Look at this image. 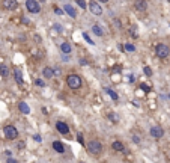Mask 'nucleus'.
Here are the masks:
<instances>
[{
    "instance_id": "nucleus-1",
    "label": "nucleus",
    "mask_w": 170,
    "mask_h": 163,
    "mask_svg": "<svg viewBox=\"0 0 170 163\" xmlns=\"http://www.w3.org/2000/svg\"><path fill=\"white\" fill-rule=\"evenodd\" d=\"M66 85L69 89H80L81 85H83V80H81V76H78L75 73H71L66 76Z\"/></svg>"
},
{
    "instance_id": "nucleus-2",
    "label": "nucleus",
    "mask_w": 170,
    "mask_h": 163,
    "mask_svg": "<svg viewBox=\"0 0 170 163\" xmlns=\"http://www.w3.org/2000/svg\"><path fill=\"white\" fill-rule=\"evenodd\" d=\"M86 148H87V153L92 154V155H101L102 151H104V147H102V144H101L98 139L89 140L87 145H86Z\"/></svg>"
},
{
    "instance_id": "nucleus-3",
    "label": "nucleus",
    "mask_w": 170,
    "mask_h": 163,
    "mask_svg": "<svg viewBox=\"0 0 170 163\" xmlns=\"http://www.w3.org/2000/svg\"><path fill=\"white\" fill-rule=\"evenodd\" d=\"M3 134H5V138L8 139V140H17L18 136H20L17 127L12 125V124H8V125L3 127Z\"/></svg>"
},
{
    "instance_id": "nucleus-4",
    "label": "nucleus",
    "mask_w": 170,
    "mask_h": 163,
    "mask_svg": "<svg viewBox=\"0 0 170 163\" xmlns=\"http://www.w3.org/2000/svg\"><path fill=\"white\" fill-rule=\"evenodd\" d=\"M155 54H156V58H160V59H167L170 56V47L167 44H156L155 45Z\"/></svg>"
},
{
    "instance_id": "nucleus-5",
    "label": "nucleus",
    "mask_w": 170,
    "mask_h": 163,
    "mask_svg": "<svg viewBox=\"0 0 170 163\" xmlns=\"http://www.w3.org/2000/svg\"><path fill=\"white\" fill-rule=\"evenodd\" d=\"M26 9L30 14H39L42 11V6L38 0H26Z\"/></svg>"
},
{
    "instance_id": "nucleus-6",
    "label": "nucleus",
    "mask_w": 170,
    "mask_h": 163,
    "mask_svg": "<svg viewBox=\"0 0 170 163\" xmlns=\"http://www.w3.org/2000/svg\"><path fill=\"white\" fill-rule=\"evenodd\" d=\"M87 8H89V11L93 14V15H96V17H100V15H102V6L96 2V0H90V2H87Z\"/></svg>"
},
{
    "instance_id": "nucleus-7",
    "label": "nucleus",
    "mask_w": 170,
    "mask_h": 163,
    "mask_svg": "<svg viewBox=\"0 0 170 163\" xmlns=\"http://www.w3.org/2000/svg\"><path fill=\"white\" fill-rule=\"evenodd\" d=\"M149 133H151V136L154 139H161L163 136H164V128H163L161 125H152L151 127V130H149Z\"/></svg>"
},
{
    "instance_id": "nucleus-8",
    "label": "nucleus",
    "mask_w": 170,
    "mask_h": 163,
    "mask_svg": "<svg viewBox=\"0 0 170 163\" xmlns=\"http://www.w3.org/2000/svg\"><path fill=\"white\" fill-rule=\"evenodd\" d=\"M56 130L60 134H69V125L65 121H57L56 122Z\"/></svg>"
},
{
    "instance_id": "nucleus-9",
    "label": "nucleus",
    "mask_w": 170,
    "mask_h": 163,
    "mask_svg": "<svg viewBox=\"0 0 170 163\" xmlns=\"http://www.w3.org/2000/svg\"><path fill=\"white\" fill-rule=\"evenodd\" d=\"M2 5H3V8L6 11H14L18 6V0H3Z\"/></svg>"
},
{
    "instance_id": "nucleus-10",
    "label": "nucleus",
    "mask_w": 170,
    "mask_h": 163,
    "mask_svg": "<svg viewBox=\"0 0 170 163\" xmlns=\"http://www.w3.org/2000/svg\"><path fill=\"white\" fill-rule=\"evenodd\" d=\"M134 8L137 11H140V12H145V11H148V2H146V0H135V2H134Z\"/></svg>"
},
{
    "instance_id": "nucleus-11",
    "label": "nucleus",
    "mask_w": 170,
    "mask_h": 163,
    "mask_svg": "<svg viewBox=\"0 0 170 163\" xmlns=\"http://www.w3.org/2000/svg\"><path fill=\"white\" fill-rule=\"evenodd\" d=\"M18 110H20V113H23V115H30V106L26 103V101H20L18 103Z\"/></svg>"
},
{
    "instance_id": "nucleus-12",
    "label": "nucleus",
    "mask_w": 170,
    "mask_h": 163,
    "mask_svg": "<svg viewBox=\"0 0 170 163\" xmlns=\"http://www.w3.org/2000/svg\"><path fill=\"white\" fill-rule=\"evenodd\" d=\"M59 49H60V53H62V54H71V53H72V45H71L68 41L62 42Z\"/></svg>"
},
{
    "instance_id": "nucleus-13",
    "label": "nucleus",
    "mask_w": 170,
    "mask_h": 163,
    "mask_svg": "<svg viewBox=\"0 0 170 163\" xmlns=\"http://www.w3.org/2000/svg\"><path fill=\"white\" fill-rule=\"evenodd\" d=\"M63 12H66L71 18H77V11L72 5H63Z\"/></svg>"
},
{
    "instance_id": "nucleus-14",
    "label": "nucleus",
    "mask_w": 170,
    "mask_h": 163,
    "mask_svg": "<svg viewBox=\"0 0 170 163\" xmlns=\"http://www.w3.org/2000/svg\"><path fill=\"white\" fill-rule=\"evenodd\" d=\"M42 77H45V79H54L56 76H54V70L51 66H45V68H42Z\"/></svg>"
},
{
    "instance_id": "nucleus-15",
    "label": "nucleus",
    "mask_w": 170,
    "mask_h": 163,
    "mask_svg": "<svg viewBox=\"0 0 170 163\" xmlns=\"http://www.w3.org/2000/svg\"><path fill=\"white\" fill-rule=\"evenodd\" d=\"M112 149L116 151V153H123V151H125V145H123L121 140H114L112 144Z\"/></svg>"
},
{
    "instance_id": "nucleus-16",
    "label": "nucleus",
    "mask_w": 170,
    "mask_h": 163,
    "mask_svg": "<svg viewBox=\"0 0 170 163\" xmlns=\"http://www.w3.org/2000/svg\"><path fill=\"white\" fill-rule=\"evenodd\" d=\"M53 149L56 153H59V154H63L65 153V145L62 144L60 140H54L53 142Z\"/></svg>"
},
{
    "instance_id": "nucleus-17",
    "label": "nucleus",
    "mask_w": 170,
    "mask_h": 163,
    "mask_svg": "<svg viewBox=\"0 0 170 163\" xmlns=\"http://www.w3.org/2000/svg\"><path fill=\"white\" fill-rule=\"evenodd\" d=\"M14 77H15V82L18 85H23V73H21V70L20 68H14Z\"/></svg>"
},
{
    "instance_id": "nucleus-18",
    "label": "nucleus",
    "mask_w": 170,
    "mask_h": 163,
    "mask_svg": "<svg viewBox=\"0 0 170 163\" xmlns=\"http://www.w3.org/2000/svg\"><path fill=\"white\" fill-rule=\"evenodd\" d=\"M92 32L95 33L96 36H100V38L104 36V30L101 29V26H98V24H93V26H92Z\"/></svg>"
},
{
    "instance_id": "nucleus-19",
    "label": "nucleus",
    "mask_w": 170,
    "mask_h": 163,
    "mask_svg": "<svg viewBox=\"0 0 170 163\" xmlns=\"http://www.w3.org/2000/svg\"><path fill=\"white\" fill-rule=\"evenodd\" d=\"M106 92H107V95H108V97L112 98L113 101H117V100H119V95H117L113 89H110V88H106Z\"/></svg>"
},
{
    "instance_id": "nucleus-20",
    "label": "nucleus",
    "mask_w": 170,
    "mask_h": 163,
    "mask_svg": "<svg viewBox=\"0 0 170 163\" xmlns=\"http://www.w3.org/2000/svg\"><path fill=\"white\" fill-rule=\"evenodd\" d=\"M0 76L2 77H8L9 76V68L6 65H0Z\"/></svg>"
},
{
    "instance_id": "nucleus-21",
    "label": "nucleus",
    "mask_w": 170,
    "mask_h": 163,
    "mask_svg": "<svg viewBox=\"0 0 170 163\" xmlns=\"http://www.w3.org/2000/svg\"><path fill=\"white\" fill-rule=\"evenodd\" d=\"M123 49H125V51H128V53H134L135 51V45L131 44V42H127L125 45H123Z\"/></svg>"
},
{
    "instance_id": "nucleus-22",
    "label": "nucleus",
    "mask_w": 170,
    "mask_h": 163,
    "mask_svg": "<svg viewBox=\"0 0 170 163\" xmlns=\"http://www.w3.org/2000/svg\"><path fill=\"white\" fill-rule=\"evenodd\" d=\"M83 38H84V41H86L87 44H90V45H95V41H93L92 38H90V36L87 35L86 32H83Z\"/></svg>"
},
{
    "instance_id": "nucleus-23",
    "label": "nucleus",
    "mask_w": 170,
    "mask_h": 163,
    "mask_svg": "<svg viewBox=\"0 0 170 163\" xmlns=\"http://www.w3.org/2000/svg\"><path fill=\"white\" fill-rule=\"evenodd\" d=\"M107 118H108L110 121H112V122H117V121H119V118H117V115H116L114 112H110Z\"/></svg>"
},
{
    "instance_id": "nucleus-24",
    "label": "nucleus",
    "mask_w": 170,
    "mask_h": 163,
    "mask_svg": "<svg viewBox=\"0 0 170 163\" xmlns=\"http://www.w3.org/2000/svg\"><path fill=\"white\" fill-rule=\"evenodd\" d=\"M139 88H140V89H142L143 92H146V94H148L149 91H151V86L146 85V83H140V85H139Z\"/></svg>"
},
{
    "instance_id": "nucleus-25",
    "label": "nucleus",
    "mask_w": 170,
    "mask_h": 163,
    "mask_svg": "<svg viewBox=\"0 0 170 163\" xmlns=\"http://www.w3.org/2000/svg\"><path fill=\"white\" fill-rule=\"evenodd\" d=\"M143 73H145V76H146V77H152V70H151V68H149L148 65H146V66H143Z\"/></svg>"
},
{
    "instance_id": "nucleus-26",
    "label": "nucleus",
    "mask_w": 170,
    "mask_h": 163,
    "mask_svg": "<svg viewBox=\"0 0 170 163\" xmlns=\"http://www.w3.org/2000/svg\"><path fill=\"white\" fill-rule=\"evenodd\" d=\"M129 35L134 36V38L139 36V33H137V27H135V26H131V27H129Z\"/></svg>"
},
{
    "instance_id": "nucleus-27",
    "label": "nucleus",
    "mask_w": 170,
    "mask_h": 163,
    "mask_svg": "<svg viewBox=\"0 0 170 163\" xmlns=\"http://www.w3.org/2000/svg\"><path fill=\"white\" fill-rule=\"evenodd\" d=\"M75 3L80 6L81 9H86L87 8V3H86V0H75Z\"/></svg>"
},
{
    "instance_id": "nucleus-28",
    "label": "nucleus",
    "mask_w": 170,
    "mask_h": 163,
    "mask_svg": "<svg viewBox=\"0 0 170 163\" xmlns=\"http://www.w3.org/2000/svg\"><path fill=\"white\" fill-rule=\"evenodd\" d=\"M35 85L39 88H45V82L42 79H35Z\"/></svg>"
},
{
    "instance_id": "nucleus-29",
    "label": "nucleus",
    "mask_w": 170,
    "mask_h": 163,
    "mask_svg": "<svg viewBox=\"0 0 170 163\" xmlns=\"http://www.w3.org/2000/svg\"><path fill=\"white\" fill-rule=\"evenodd\" d=\"M53 27H54V30H56L57 33H62V32H63V27H62L60 24H59V23H56Z\"/></svg>"
},
{
    "instance_id": "nucleus-30",
    "label": "nucleus",
    "mask_w": 170,
    "mask_h": 163,
    "mask_svg": "<svg viewBox=\"0 0 170 163\" xmlns=\"http://www.w3.org/2000/svg\"><path fill=\"white\" fill-rule=\"evenodd\" d=\"M33 140L35 142H38V144H41V142H42V138H41V134H33Z\"/></svg>"
},
{
    "instance_id": "nucleus-31",
    "label": "nucleus",
    "mask_w": 170,
    "mask_h": 163,
    "mask_svg": "<svg viewBox=\"0 0 170 163\" xmlns=\"http://www.w3.org/2000/svg\"><path fill=\"white\" fill-rule=\"evenodd\" d=\"M54 14H56V15H63V9H60V8H57V6H54Z\"/></svg>"
},
{
    "instance_id": "nucleus-32",
    "label": "nucleus",
    "mask_w": 170,
    "mask_h": 163,
    "mask_svg": "<svg viewBox=\"0 0 170 163\" xmlns=\"http://www.w3.org/2000/svg\"><path fill=\"white\" fill-rule=\"evenodd\" d=\"M77 139H78V142H80L81 145H84V139H83V134H81V133L77 134Z\"/></svg>"
},
{
    "instance_id": "nucleus-33",
    "label": "nucleus",
    "mask_w": 170,
    "mask_h": 163,
    "mask_svg": "<svg viewBox=\"0 0 170 163\" xmlns=\"http://www.w3.org/2000/svg\"><path fill=\"white\" fill-rule=\"evenodd\" d=\"M6 163H18V160L14 159V157H9L8 160H6Z\"/></svg>"
},
{
    "instance_id": "nucleus-34",
    "label": "nucleus",
    "mask_w": 170,
    "mask_h": 163,
    "mask_svg": "<svg viewBox=\"0 0 170 163\" xmlns=\"http://www.w3.org/2000/svg\"><path fill=\"white\" fill-rule=\"evenodd\" d=\"M133 142H135V144H140V139H139V136H133Z\"/></svg>"
},
{
    "instance_id": "nucleus-35",
    "label": "nucleus",
    "mask_w": 170,
    "mask_h": 163,
    "mask_svg": "<svg viewBox=\"0 0 170 163\" xmlns=\"http://www.w3.org/2000/svg\"><path fill=\"white\" fill-rule=\"evenodd\" d=\"M35 39H36V42H41V41H42V39H41V36H39V35H35Z\"/></svg>"
},
{
    "instance_id": "nucleus-36",
    "label": "nucleus",
    "mask_w": 170,
    "mask_h": 163,
    "mask_svg": "<svg viewBox=\"0 0 170 163\" xmlns=\"http://www.w3.org/2000/svg\"><path fill=\"white\" fill-rule=\"evenodd\" d=\"M96 2H98V3H108L110 0H96Z\"/></svg>"
},
{
    "instance_id": "nucleus-37",
    "label": "nucleus",
    "mask_w": 170,
    "mask_h": 163,
    "mask_svg": "<svg viewBox=\"0 0 170 163\" xmlns=\"http://www.w3.org/2000/svg\"><path fill=\"white\" fill-rule=\"evenodd\" d=\"M117 49H119L121 51H125V49H123V45H122V44H119V45H117Z\"/></svg>"
},
{
    "instance_id": "nucleus-38",
    "label": "nucleus",
    "mask_w": 170,
    "mask_h": 163,
    "mask_svg": "<svg viewBox=\"0 0 170 163\" xmlns=\"http://www.w3.org/2000/svg\"><path fill=\"white\" fill-rule=\"evenodd\" d=\"M135 80V76H133V74H131V76H129V82H134Z\"/></svg>"
},
{
    "instance_id": "nucleus-39",
    "label": "nucleus",
    "mask_w": 170,
    "mask_h": 163,
    "mask_svg": "<svg viewBox=\"0 0 170 163\" xmlns=\"http://www.w3.org/2000/svg\"><path fill=\"white\" fill-rule=\"evenodd\" d=\"M78 163H86V162H78Z\"/></svg>"
},
{
    "instance_id": "nucleus-40",
    "label": "nucleus",
    "mask_w": 170,
    "mask_h": 163,
    "mask_svg": "<svg viewBox=\"0 0 170 163\" xmlns=\"http://www.w3.org/2000/svg\"><path fill=\"white\" fill-rule=\"evenodd\" d=\"M169 100H170V94H169Z\"/></svg>"
},
{
    "instance_id": "nucleus-41",
    "label": "nucleus",
    "mask_w": 170,
    "mask_h": 163,
    "mask_svg": "<svg viewBox=\"0 0 170 163\" xmlns=\"http://www.w3.org/2000/svg\"><path fill=\"white\" fill-rule=\"evenodd\" d=\"M169 155H170V153H169Z\"/></svg>"
}]
</instances>
